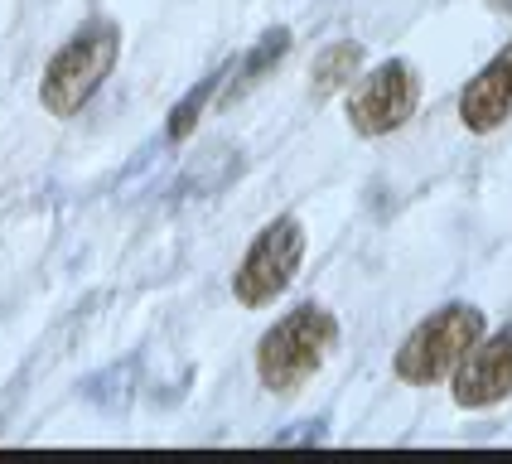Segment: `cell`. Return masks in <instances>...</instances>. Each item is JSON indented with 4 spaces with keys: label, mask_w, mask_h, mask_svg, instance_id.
<instances>
[{
    "label": "cell",
    "mask_w": 512,
    "mask_h": 464,
    "mask_svg": "<svg viewBox=\"0 0 512 464\" xmlns=\"http://www.w3.org/2000/svg\"><path fill=\"white\" fill-rule=\"evenodd\" d=\"M334 348H339V319L324 305H300L285 319H276L266 329V339L256 344V377H261V387L285 397V392L305 387Z\"/></svg>",
    "instance_id": "cell-1"
},
{
    "label": "cell",
    "mask_w": 512,
    "mask_h": 464,
    "mask_svg": "<svg viewBox=\"0 0 512 464\" xmlns=\"http://www.w3.org/2000/svg\"><path fill=\"white\" fill-rule=\"evenodd\" d=\"M116 54H121V29L112 20H92L83 25L44 68L39 102L54 116H78L92 102V92L112 78Z\"/></svg>",
    "instance_id": "cell-2"
},
{
    "label": "cell",
    "mask_w": 512,
    "mask_h": 464,
    "mask_svg": "<svg viewBox=\"0 0 512 464\" xmlns=\"http://www.w3.org/2000/svg\"><path fill=\"white\" fill-rule=\"evenodd\" d=\"M484 310L479 305H445L430 319H421L406 344L397 348V377L411 387H430V382H445L459 368V358L484 339Z\"/></svg>",
    "instance_id": "cell-3"
},
{
    "label": "cell",
    "mask_w": 512,
    "mask_h": 464,
    "mask_svg": "<svg viewBox=\"0 0 512 464\" xmlns=\"http://www.w3.org/2000/svg\"><path fill=\"white\" fill-rule=\"evenodd\" d=\"M300 261H305V228H300L295 218H276V223L247 247V257H242L237 276H232V295H237L242 305L261 310V305H271V300L295 281Z\"/></svg>",
    "instance_id": "cell-4"
},
{
    "label": "cell",
    "mask_w": 512,
    "mask_h": 464,
    "mask_svg": "<svg viewBox=\"0 0 512 464\" xmlns=\"http://www.w3.org/2000/svg\"><path fill=\"white\" fill-rule=\"evenodd\" d=\"M416 97H421L416 73H411L401 58H392V63L372 68L368 78L353 87V97H348V121H353L358 136H387V131H397V126L411 121Z\"/></svg>",
    "instance_id": "cell-5"
},
{
    "label": "cell",
    "mask_w": 512,
    "mask_h": 464,
    "mask_svg": "<svg viewBox=\"0 0 512 464\" xmlns=\"http://www.w3.org/2000/svg\"><path fill=\"white\" fill-rule=\"evenodd\" d=\"M503 397H512V324L479 339L455 368V402L464 411L498 406Z\"/></svg>",
    "instance_id": "cell-6"
},
{
    "label": "cell",
    "mask_w": 512,
    "mask_h": 464,
    "mask_svg": "<svg viewBox=\"0 0 512 464\" xmlns=\"http://www.w3.org/2000/svg\"><path fill=\"white\" fill-rule=\"evenodd\" d=\"M459 116L469 131H498L503 121H512V44L503 54L488 58V68H479L469 87L459 92Z\"/></svg>",
    "instance_id": "cell-7"
},
{
    "label": "cell",
    "mask_w": 512,
    "mask_h": 464,
    "mask_svg": "<svg viewBox=\"0 0 512 464\" xmlns=\"http://www.w3.org/2000/svg\"><path fill=\"white\" fill-rule=\"evenodd\" d=\"M358 68H363V44H358V39H343L334 49H324L319 63H314V92H334V87H343Z\"/></svg>",
    "instance_id": "cell-8"
},
{
    "label": "cell",
    "mask_w": 512,
    "mask_h": 464,
    "mask_svg": "<svg viewBox=\"0 0 512 464\" xmlns=\"http://www.w3.org/2000/svg\"><path fill=\"white\" fill-rule=\"evenodd\" d=\"M285 49H290V34H285V29H271V34H266V39L256 44L252 54L242 58V68H237V87H232V92H242V87H252L256 78H266V73H271V68L281 63V54H285Z\"/></svg>",
    "instance_id": "cell-9"
},
{
    "label": "cell",
    "mask_w": 512,
    "mask_h": 464,
    "mask_svg": "<svg viewBox=\"0 0 512 464\" xmlns=\"http://www.w3.org/2000/svg\"><path fill=\"white\" fill-rule=\"evenodd\" d=\"M218 78H223V73H208V78H203V83L194 87V92H189V97H184V102H179V107L170 112V126H165V136H170V141H184V136L194 131V121H199L203 102L218 92Z\"/></svg>",
    "instance_id": "cell-10"
},
{
    "label": "cell",
    "mask_w": 512,
    "mask_h": 464,
    "mask_svg": "<svg viewBox=\"0 0 512 464\" xmlns=\"http://www.w3.org/2000/svg\"><path fill=\"white\" fill-rule=\"evenodd\" d=\"M488 5H493L498 15H508V10H512V0H488Z\"/></svg>",
    "instance_id": "cell-11"
}]
</instances>
